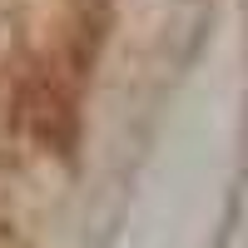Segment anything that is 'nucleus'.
<instances>
[{
    "instance_id": "obj_1",
    "label": "nucleus",
    "mask_w": 248,
    "mask_h": 248,
    "mask_svg": "<svg viewBox=\"0 0 248 248\" xmlns=\"http://www.w3.org/2000/svg\"><path fill=\"white\" fill-rule=\"evenodd\" d=\"M20 114H25V129L45 144V149L70 154V144H75V99H70V90L60 85V79H50V75L25 79Z\"/></svg>"
}]
</instances>
